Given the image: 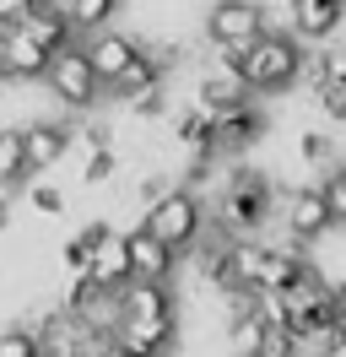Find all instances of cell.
I'll return each instance as SVG.
<instances>
[{"label":"cell","instance_id":"ba28073f","mask_svg":"<svg viewBox=\"0 0 346 357\" xmlns=\"http://www.w3.org/2000/svg\"><path fill=\"white\" fill-rule=\"evenodd\" d=\"M86 60H92V70H98V82H103V92H108L130 66H135V60H141V38L103 27V33H92V38H86Z\"/></svg>","mask_w":346,"mask_h":357},{"label":"cell","instance_id":"cb8c5ba5","mask_svg":"<svg viewBox=\"0 0 346 357\" xmlns=\"http://www.w3.org/2000/svg\"><path fill=\"white\" fill-rule=\"evenodd\" d=\"M298 152H303V162H330V152H336V146H330V135L308 130V135L298 141Z\"/></svg>","mask_w":346,"mask_h":357},{"label":"cell","instance_id":"9a60e30c","mask_svg":"<svg viewBox=\"0 0 346 357\" xmlns=\"http://www.w3.org/2000/svg\"><path fill=\"white\" fill-rule=\"evenodd\" d=\"M151 92H163V66H157V60L146 54V44H141V60H135V66H130L125 76L108 87V98H119V103H130V109H135V103H141V98H151Z\"/></svg>","mask_w":346,"mask_h":357},{"label":"cell","instance_id":"d4e9b609","mask_svg":"<svg viewBox=\"0 0 346 357\" xmlns=\"http://www.w3.org/2000/svg\"><path fill=\"white\" fill-rule=\"evenodd\" d=\"M260 357H298V335L292 331H271L265 347H260Z\"/></svg>","mask_w":346,"mask_h":357},{"label":"cell","instance_id":"3957f363","mask_svg":"<svg viewBox=\"0 0 346 357\" xmlns=\"http://www.w3.org/2000/svg\"><path fill=\"white\" fill-rule=\"evenodd\" d=\"M265 17H271V11L255 6V0H216L211 11H206V38L227 54V66H238V60H243V54L271 33Z\"/></svg>","mask_w":346,"mask_h":357},{"label":"cell","instance_id":"f1b7e54d","mask_svg":"<svg viewBox=\"0 0 346 357\" xmlns=\"http://www.w3.org/2000/svg\"><path fill=\"white\" fill-rule=\"evenodd\" d=\"M11 222V206H6V195H0V227Z\"/></svg>","mask_w":346,"mask_h":357},{"label":"cell","instance_id":"8992f818","mask_svg":"<svg viewBox=\"0 0 346 357\" xmlns=\"http://www.w3.org/2000/svg\"><path fill=\"white\" fill-rule=\"evenodd\" d=\"M43 82H49V92H54L60 103H70V109H86V103L103 98V82H98V70L86 60V44H70L65 54H54V66H49Z\"/></svg>","mask_w":346,"mask_h":357},{"label":"cell","instance_id":"4fadbf2b","mask_svg":"<svg viewBox=\"0 0 346 357\" xmlns=\"http://www.w3.org/2000/svg\"><path fill=\"white\" fill-rule=\"evenodd\" d=\"M238 103H249V87H243V76H238L233 66L200 76V87H195V109H206V114L216 119V114L238 109Z\"/></svg>","mask_w":346,"mask_h":357},{"label":"cell","instance_id":"484cf974","mask_svg":"<svg viewBox=\"0 0 346 357\" xmlns=\"http://www.w3.org/2000/svg\"><path fill=\"white\" fill-rule=\"evenodd\" d=\"M319 103H324V114H330L336 125H346V82H330V87L319 92Z\"/></svg>","mask_w":346,"mask_h":357},{"label":"cell","instance_id":"e0dca14e","mask_svg":"<svg viewBox=\"0 0 346 357\" xmlns=\"http://www.w3.org/2000/svg\"><path fill=\"white\" fill-rule=\"evenodd\" d=\"M336 352H346V335L336 331V319L298 331V357H336Z\"/></svg>","mask_w":346,"mask_h":357},{"label":"cell","instance_id":"7402d4cb","mask_svg":"<svg viewBox=\"0 0 346 357\" xmlns=\"http://www.w3.org/2000/svg\"><path fill=\"white\" fill-rule=\"evenodd\" d=\"M319 190H324V201H330L336 227H346V168H330V178H324Z\"/></svg>","mask_w":346,"mask_h":357},{"label":"cell","instance_id":"7c38bea8","mask_svg":"<svg viewBox=\"0 0 346 357\" xmlns=\"http://www.w3.org/2000/svg\"><path fill=\"white\" fill-rule=\"evenodd\" d=\"M0 60H6V70L17 76V82H27V76H49V66H54V54L49 49H38L22 27H11V33H0Z\"/></svg>","mask_w":346,"mask_h":357},{"label":"cell","instance_id":"4316f807","mask_svg":"<svg viewBox=\"0 0 346 357\" xmlns=\"http://www.w3.org/2000/svg\"><path fill=\"white\" fill-rule=\"evenodd\" d=\"M108 174H114V152H98L92 162H82V178H86V184H103Z\"/></svg>","mask_w":346,"mask_h":357},{"label":"cell","instance_id":"5bb4252c","mask_svg":"<svg viewBox=\"0 0 346 357\" xmlns=\"http://www.w3.org/2000/svg\"><path fill=\"white\" fill-rule=\"evenodd\" d=\"M265 135V119H260L255 103H238V109L216 114V152H243Z\"/></svg>","mask_w":346,"mask_h":357},{"label":"cell","instance_id":"6da1fadb","mask_svg":"<svg viewBox=\"0 0 346 357\" xmlns=\"http://www.w3.org/2000/svg\"><path fill=\"white\" fill-rule=\"evenodd\" d=\"M173 335H179V303H173V292L157 287V282H135L119 298V341L168 357Z\"/></svg>","mask_w":346,"mask_h":357},{"label":"cell","instance_id":"5b68a950","mask_svg":"<svg viewBox=\"0 0 346 357\" xmlns=\"http://www.w3.org/2000/svg\"><path fill=\"white\" fill-rule=\"evenodd\" d=\"M271 217V178L265 174H233L222 190V233L227 238H249L260 222Z\"/></svg>","mask_w":346,"mask_h":357},{"label":"cell","instance_id":"603a6c76","mask_svg":"<svg viewBox=\"0 0 346 357\" xmlns=\"http://www.w3.org/2000/svg\"><path fill=\"white\" fill-rule=\"evenodd\" d=\"M27 206H33L38 217H60V211H65V195L54 190V184H38V190L27 195Z\"/></svg>","mask_w":346,"mask_h":357},{"label":"cell","instance_id":"30bf717a","mask_svg":"<svg viewBox=\"0 0 346 357\" xmlns=\"http://www.w3.org/2000/svg\"><path fill=\"white\" fill-rule=\"evenodd\" d=\"M287 17H292V38L319 44V38H330V33L346 22V6L341 0H292Z\"/></svg>","mask_w":346,"mask_h":357},{"label":"cell","instance_id":"ac0fdd59","mask_svg":"<svg viewBox=\"0 0 346 357\" xmlns=\"http://www.w3.org/2000/svg\"><path fill=\"white\" fill-rule=\"evenodd\" d=\"M33 168H27V141H22V130H0V184H17V178H27Z\"/></svg>","mask_w":346,"mask_h":357},{"label":"cell","instance_id":"52a82bcc","mask_svg":"<svg viewBox=\"0 0 346 357\" xmlns=\"http://www.w3.org/2000/svg\"><path fill=\"white\" fill-rule=\"evenodd\" d=\"M330 227H336V217H330V201H324L319 184H303V190L287 195V233L298 238V249L303 244H319Z\"/></svg>","mask_w":346,"mask_h":357},{"label":"cell","instance_id":"277c9868","mask_svg":"<svg viewBox=\"0 0 346 357\" xmlns=\"http://www.w3.org/2000/svg\"><path fill=\"white\" fill-rule=\"evenodd\" d=\"M151 233V238H163V244L173 249V255H184V249H195V244H206L200 233H206V206L195 201V190H173L163 206H151L146 211V222H141Z\"/></svg>","mask_w":346,"mask_h":357},{"label":"cell","instance_id":"8fae6325","mask_svg":"<svg viewBox=\"0 0 346 357\" xmlns=\"http://www.w3.org/2000/svg\"><path fill=\"white\" fill-rule=\"evenodd\" d=\"M130 266H135V282H157V287H168L179 255H173L163 238H151L146 227H135V233H130Z\"/></svg>","mask_w":346,"mask_h":357},{"label":"cell","instance_id":"ffe728a7","mask_svg":"<svg viewBox=\"0 0 346 357\" xmlns=\"http://www.w3.org/2000/svg\"><path fill=\"white\" fill-rule=\"evenodd\" d=\"M265 335H271V325H265L260 314H249V319H233V325H227V347H233L238 357H260Z\"/></svg>","mask_w":346,"mask_h":357},{"label":"cell","instance_id":"83f0119b","mask_svg":"<svg viewBox=\"0 0 346 357\" xmlns=\"http://www.w3.org/2000/svg\"><path fill=\"white\" fill-rule=\"evenodd\" d=\"M114 357H157V352H141V347H130V341H114Z\"/></svg>","mask_w":346,"mask_h":357},{"label":"cell","instance_id":"2e32d148","mask_svg":"<svg viewBox=\"0 0 346 357\" xmlns=\"http://www.w3.org/2000/svg\"><path fill=\"white\" fill-rule=\"evenodd\" d=\"M22 141H27V168H54L65 152H70V130L65 125H27L22 130Z\"/></svg>","mask_w":346,"mask_h":357},{"label":"cell","instance_id":"7a4b0ae2","mask_svg":"<svg viewBox=\"0 0 346 357\" xmlns=\"http://www.w3.org/2000/svg\"><path fill=\"white\" fill-rule=\"evenodd\" d=\"M303 60H308V54L298 49V38L271 27V33H265L233 70L243 76V87H249V92H281V87H292V82L303 76Z\"/></svg>","mask_w":346,"mask_h":357},{"label":"cell","instance_id":"9c48e42d","mask_svg":"<svg viewBox=\"0 0 346 357\" xmlns=\"http://www.w3.org/2000/svg\"><path fill=\"white\" fill-rule=\"evenodd\" d=\"M22 33H27L38 49H49V54H65V49L76 44V27H70V17H65V6H54V0H33Z\"/></svg>","mask_w":346,"mask_h":357},{"label":"cell","instance_id":"44dd1931","mask_svg":"<svg viewBox=\"0 0 346 357\" xmlns=\"http://www.w3.org/2000/svg\"><path fill=\"white\" fill-rule=\"evenodd\" d=\"M0 357H49V347H43L33 331H0Z\"/></svg>","mask_w":346,"mask_h":357},{"label":"cell","instance_id":"d6986e66","mask_svg":"<svg viewBox=\"0 0 346 357\" xmlns=\"http://www.w3.org/2000/svg\"><path fill=\"white\" fill-rule=\"evenodd\" d=\"M114 11H119L114 0H65V17H70L76 33H82V27H86V33H103Z\"/></svg>","mask_w":346,"mask_h":357}]
</instances>
